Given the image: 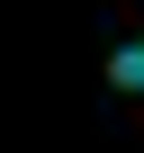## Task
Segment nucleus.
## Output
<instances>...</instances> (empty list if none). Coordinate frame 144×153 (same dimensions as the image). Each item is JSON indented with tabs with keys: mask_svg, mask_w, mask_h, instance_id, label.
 I'll return each mask as SVG.
<instances>
[{
	"mask_svg": "<svg viewBox=\"0 0 144 153\" xmlns=\"http://www.w3.org/2000/svg\"><path fill=\"white\" fill-rule=\"evenodd\" d=\"M108 81H117V90H144V45H117V54H108Z\"/></svg>",
	"mask_w": 144,
	"mask_h": 153,
	"instance_id": "f257e3e1",
	"label": "nucleus"
}]
</instances>
